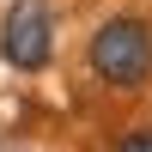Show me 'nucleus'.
Here are the masks:
<instances>
[{
    "label": "nucleus",
    "instance_id": "1",
    "mask_svg": "<svg viewBox=\"0 0 152 152\" xmlns=\"http://www.w3.org/2000/svg\"><path fill=\"white\" fill-rule=\"evenodd\" d=\"M91 67H97V79H110V85H140L146 73H152V31L140 18H110V24H97V37H91Z\"/></svg>",
    "mask_w": 152,
    "mask_h": 152
},
{
    "label": "nucleus",
    "instance_id": "2",
    "mask_svg": "<svg viewBox=\"0 0 152 152\" xmlns=\"http://www.w3.org/2000/svg\"><path fill=\"white\" fill-rule=\"evenodd\" d=\"M0 55H6L18 73L49 67V55H55V18H49L43 0H12V6H6V24H0Z\"/></svg>",
    "mask_w": 152,
    "mask_h": 152
},
{
    "label": "nucleus",
    "instance_id": "3",
    "mask_svg": "<svg viewBox=\"0 0 152 152\" xmlns=\"http://www.w3.org/2000/svg\"><path fill=\"white\" fill-rule=\"evenodd\" d=\"M116 152H152V128H140V134H128Z\"/></svg>",
    "mask_w": 152,
    "mask_h": 152
}]
</instances>
